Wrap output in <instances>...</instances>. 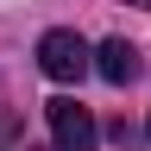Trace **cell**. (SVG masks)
I'll return each instance as SVG.
<instances>
[{
  "label": "cell",
  "instance_id": "5",
  "mask_svg": "<svg viewBox=\"0 0 151 151\" xmlns=\"http://www.w3.org/2000/svg\"><path fill=\"white\" fill-rule=\"evenodd\" d=\"M126 6H145V13H151V0H126Z\"/></svg>",
  "mask_w": 151,
  "mask_h": 151
},
{
  "label": "cell",
  "instance_id": "2",
  "mask_svg": "<svg viewBox=\"0 0 151 151\" xmlns=\"http://www.w3.org/2000/svg\"><path fill=\"white\" fill-rule=\"evenodd\" d=\"M50 139H57V151H94V145H101V126H94L88 107L50 101Z\"/></svg>",
  "mask_w": 151,
  "mask_h": 151
},
{
  "label": "cell",
  "instance_id": "4",
  "mask_svg": "<svg viewBox=\"0 0 151 151\" xmlns=\"http://www.w3.org/2000/svg\"><path fill=\"white\" fill-rule=\"evenodd\" d=\"M13 139H19V120H13V107H0V151H6Z\"/></svg>",
  "mask_w": 151,
  "mask_h": 151
},
{
  "label": "cell",
  "instance_id": "3",
  "mask_svg": "<svg viewBox=\"0 0 151 151\" xmlns=\"http://www.w3.org/2000/svg\"><path fill=\"white\" fill-rule=\"evenodd\" d=\"M94 69H101V76H107L113 88H126L132 76H139V50H132L126 38H107V44L94 50Z\"/></svg>",
  "mask_w": 151,
  "mask_h": 151
},
{
  "label": "cell",
  "instance_id": "1",
  "mask_svg": "<svg viewBox=\"0 0 151 151\" xmlns=\"http://www.w3.org/2000/svg\"><path fill=\"white\" fill-rule=\"evenodd\" d=\"M38 69H44L50 82H82V76L94 69V50H88L69 25H57V32L38 38Z\"/></svg>",
  "mask_w": 151,
  "mask_h": 151
}]
</instances>
